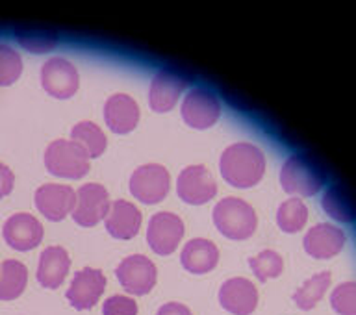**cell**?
Wrapping results in <instances>:
<instances>
[{
    "instance_id": "cell-4",
    "label": "cell",
    "mask_w": 356,
    "mask_h": 315,
    "mask_svg": "<svg viewBox=\"0 0 356 315\" xmlns=\"http://www.w3.org/2000/svg\"><path fill=\"white\" fill-rule=\"evenodd\" d=\"M44 167L50 175L78 180L91 169L89 156L71 139H56L44 150Z\"/></svg>"
},
{
    "instance_id": "cell-2",
    "label": "cell",
    "mask_w": 356,
    "mask_h": 315,
    "mask_svg": "<svg viewBox=\"0 0 356 315\" xmlns=\"http://www.w3.org/2000/svg\"><path fill=\"white\" fill-rule=\"evenodd\" d=\"M327 182V175L316 160L306 154L289 156L280 169V184L289 195L314 197Z\"/></svg>"
},
{
    "instance_id": "cell-27",
    "label": "cell",
    "mask_w": 356,
    "mask_h": 315,
    "mask_svg": "<svg viewBox=\"0 0 356 315\" xmlns=\"http://www.w3.org/2000/svg\"><path fill=\"white\" fill-rule=\"evenodd\" d=\"M249 266L260 282H267L269 278L280 277L284 271L282 256L275 250H261L260 255L250 258Z\"/></svg>"
},
{
    "instance_id": "cell-32",
    "label": "cell",
    "mask_w": 356,
    "mask_h": 315,
    "mask_svg": "<svg viewBox=\"0 0 356 315\" xmlns=\"http://www.w3.org/2000/svg\"><path fill=\"white\" fill-rule=\"evenodd\" d=\"M13 184H15L13 172H11L10 167L0 161V199H4V197H8L11 193Z\"/></svg>"
},
{
    "instance_id": "cell-33",
    "label": "cell",
    "mask_w": 356,
    "mask_h": 315,
    "mask_svg": "<svg viewBox=\"0 0 356 315\" xmlns=\"http://www.w3.org/2000/svg\"><path fill=\"white\" fill-rule=\"evenodd\" d=\"M156 315H193L186 305L180 302H167V305L160 306V310L156 312Z\"/></svg>"
},
{
    "instance_id": "cell-23",
    "label": "cell",
    "mask_w": 356,
    "mask_h": 315,
    "mask_svg": "<svg viewBox=\"0 0 356 315\" xmlns=\"http://www.w3.org/2000/svg\"><path fill=\"white\" fill-rule=\"evenodd\" d=\"M321 206L327 216L339 223L356 221V204L341 186H330L321 197Z\"/></svg>"
},
{
    "instance_id": "cell-8",
    "label": "cell",
    "mask_w": 356,
    "mask_h": 315,
    "mask_svg": "<svg viewBox=\"0 0 356 315\" xmlns=\"http://www.w3.org/2000/svg\"><path fill=\"white\" fill-rule=\"evenodd\" d=\"M110 195L100 184H86L76 191V200L72 208V219L80 227H95L104 221L110 211Z\"/></svg>"
},
{
    "instance_id": "cell-13",
    "label": "cell",
    "mask_w": 356,
    "mask_h": 315,
    "mask_svg": "<svg viewBox=\"0 0 356 315\" xmlns=\"http://www.w3.org/2000/svg\"><path fill=\"white\" fill-rule=\"evenodd\" d=\"M189 86V80L184 74L172 69H161L156 72L149 88V104L158 113L171 111L177 106L180 95Z\"/></svg>"
},
{
    "instance_id": "cell-18",
    "label": "cell",
    "mask_w": 356,
    "mask_h": 315,
    "mask_svg": "<svg viewBox=\"0 0 356 315\" xmlns=\"http://www.w3.org/2000/svg\"><path fill=\"white\" fill-rule=\"evenodd\" d=\"M104 121L111 132L130 134L139 122L138 102L124 93L111 95L104 104Z\"/></svg>"
},
{
    "instance_id": "cell-21",
    "label": "cell",
    "mask_w": 356,
    "mask_h": 315,
    "mask_svg": "<svg viewBox=\"0 0 356 315\" xmlns=\"http://www.w3.org/2000/svg\"><path fill=\"white\" fill-rule=\"evenodd\" d=\"M182 267L193 275H206L213 271L219 264V249L210 239L195 238L186 243L180 256Z\"/></svg>"
},
{
    "instance_id": "cell-22",
    "label": "cell",
    "mask_w": 356,
    "mask_h": 315,
    "mask_svg": "<svg viewBox=\"0 0 356 315\" xmlns=\"http://www.w3.org/2000/svg\"><path fill=\"white\" fill-rule=\"evenodd\" d=\"M28 284V269L22 261L6 260L0 266V300L19 299Z\"/></svg>"
},
{
    "instance_id": "cell-10",
    "label": "cell",
    "mask_w": 356,
    "mask_h": 315,
    "mask_svg": "<svg viewBox=\"0 0 356 315\" xmlns=\"http://www.w3.org/2000/svg\"><path fill=\"white\" fill-rule=\"evenodd\" d=\"M177 193L186 204H206L217 195V182L204 165H189L178 175Z\"/></svg>"
},
{
    "instance_id": "cell-5",
    "label": "cell",
    "mask_w": 356,
    "mask_h": 315,
    "mask_svg": "<svg viewBox=\"0 0 356 315\" xmlns=\"http://www.w3.org/2000/svg\"><path fill=\"white\" fill-rule=\"evenodd\" d=\"M130 193L143 204H158L165 199L171 188V177L160 163L139 165L130 177Z\"/></svg>"
},
{
    "instance_id": "cell-7",
    "label": "cell",
    "mask_w": 356,
    "mask_h": 315,
    "mask_svg": "<svg viewBox=\"0 0 356 315\" xmlns=\"http://www.w3.org/2000/svg\"><path fill=\"white\" fill-rule=\"evenodd\" d=\"M117 280L134 297L150 293L158 280V271L152 260L143 255L128 256L117 266L115 269Z\"/></svg>"
},
{
    "instance_id": "cell-31",
    "label": "cell",
    "mask_w": 356,
    "mask_h": 315,
    "mask_svg": "<svg viewBox=\"0 0 356 315\" xmlns=\"http://www.w3.org/2000/svg\"><path fill=\"white\" fill-rule=\"evenodd\" d=\"M139 306L134 297L111 295L102 305V315H138Z\"/></svg>"
},
{
    "instance_id": "cell-3",
    "label": "cell",
    "mask_w": 356,
    "mask_h": 315,
    "mask_svg": "<svg viewBox=\"0 0 356 315\" xmlns=\"http://www.w3.org/2000/svg\"><path fill=\"white\" fill-rule=\"evenodd\" d=\"M213 223L219 232L228 239H249L258 228L254 208L236 197H227L213 208Z\"/></svg>"
},
{
    "instance_id": "cell-16",
    "label": "cell",
    "mask_w": 356,
    "mask_h": 315,
    "mask_svg": "<svg viewBox=\"0 0 356 315\" xmlns=\"http://www.w3.org/2000/svg\"><path fill=\"white\" fill-rule=\"evenodd\" d=\"M2 234L11 249L26 252L43 241V225L30 213H15L4 223Z\"/></svg>"
},
{
    "instance_id": "cell-24",
    "label": "cell",
    "mask_w": 356,
    "mask_h": 315,
    "mask_svg": "<svg viewBox=\"0 0 356 315\" xmlns=\"http://www.w3.org/2000/svg\"><path fill=\"white\" fill-rule=\"evenodd\" d=\"M71 141H74L89 156V160L104 154L106 147H108L106 134L100 130L99 124L91 121H80L78 124H74L71 130Z\"/></svg>"
},
{
    "instance_id": "cell-6",
    "label": "cell",
    "mask_w": 356,
    "mask_h": 315,
    "mask_svg": "<svg viewBox=\"0 0 356 315\" xmlns=\"http://www.w3.org/2000/svg\"><path fill=\"white\" fill-rule=\"evenodd\" d=\"M184 122L197 130H206L213 127L221 117V102L210 89L191 88L182 102Z\"/></svg>"
},
{
    "instance_id": "cell-26",
    "label": "cell",
    "mask_w": 356,
    "mask_h": 315,
    "mask_svg": "<svg viewBox=\"0 0 356 315\" xmlns=\"http://www.w3.org/2000/svg\"><path fill=\"white\" fill-rule=\"evenodd\" d=\"M308 221V208L300 199H288L277 211V225L282 232L295 234L302 230Z\"/></svg>"
},
{
    "instance_id": "cell-1",
    "label": "cell",
    "mask_w": 356,
    "mask_h": 315,
    "mask_svg": "<svg viewBox=\"0 0 356 315\" xmlns=\"http://www.w3.org/2000/svg\"><path fill=\"white\" fill-rule=\"evenodd\" d=\"M219 169L225 182L234 188H252L264 178L266 156L256 145L234 143L222 150Z\"/></svg>"
},
{
    "instance_id": "cell-25",
    "label": "cell",
    "mask_w": 356,
    "mask_h": 315,
    "mask_svg": "<svg viewBox=\"0 0 356 315\" xmlns=\"http://www.w3.org/2000/svg\"><path fill=\"white\" fill-rule=\"evenodd\" d=\"M330 280H332V275L328 271L317 273L312 278H308L302 286H300L293 295V302L297 305V308L300 310H312L319 305V300L325 297L328 286H330Z\"/></svg>"
},
{
    "instance_id": "cell-14",
    "label": "cell",
    "mask_w": 356,
    "mask_h": 315,
    "mask_svg": "<svg viewBox=\"0 0 356 315\" xmlns=\"http://www.w3.org/2000/svg\"><path fill=\"white\" fill-rule=\"evenodd\" d=\"M258 299V289L249 278H228L219 288V305L222 306V310L232 315L254 314Z\"/></svg>"
},
{
    "instance_id": "cell-30",
    "label": "cell",
    "mask_w": 356,
    "mask_h": 315,
    "mask_svg": "<svg viewBox=\"0 0 356 315\" xmlns=\"http://www.w3.org/2000/svg\"><path fill=\"white\" fill-rule=\"evenodd\" d=\"M330 305L339 315H356V282H343L330 295Z\"/></svg>"
},
{
    "instance_id": "cell-29",
    "label": "cell",
    "mask_w": 356,
    "mask_h": 315,
    "mask_svg": "<svg viewBox=\"0 0 356 315\" xmlns=\"http://www.w3.org/2000/svg\"><path fill=\"white\" fill-rule=\"evenodd\" d=\"M22 74L21 54L13 47L0 43V86L15 83Z\"/></svg>"
},
{
    "instance_id": "cell-17",
    "label": "cell",
    "mask_w": 356,
    "mask_h": 315,
    "mask_svg": "<svg viewBox=\"0 0 356 315\" xmlns=\"http://www.w3.org/2000/svg\"><path fill=\"white\" fill-rule=\"evenodd\" d=\"M345 232L336 225H316L305 236V250L312 258L328 260L341 252L345 247Z\"/></svg>"
},
{
    "instance_id": "cell-11",
    "label": "cell",
    "mask_w": 356,
    "mask_h": 315,
    "mask_svg": "<svg viewBox=\"0 0 356 315\" xmlns=\"http://www.w3.org/2000/svg\"><path fill=\"white\" fill-rule=\"evenodd\" d=\"M104 273L95 267H83L82 271H78L71 280L65 297L74 310H91L104 295Z\"/></svg>"
},
{
    "instance_id": "cell-20",
    "label": "cell",
    "mask_w": 356,
    "mask_h": 315,
    "mask_svg": "<svg viewBox=\"0 0 356 315\" xmlns=\"http://www.w3.org/2000/svg\"><path fill=\"white\" fill-rule=\"evenodd\" d=\"M106 230L110 232L111 238L115 239H132L138 236L141 228V211L128 200H115L110 204V211L104 219Z\"/></svg>"
},
{
    "instance_id": "cell-9",
    "label": "cell",
    "mask_w": 356,
    "mask_h": 315,
    "mask_svg": "<svg viewBox=\"0 0 356 315\" xmlns=\"http://www.w3.org/2000/svg\"><path fill=\"white\" fill-rule=\"evenodd\" d=\"M184 238V221L177 213L160 211L150 217L147 228V243L152 252L160 256H169L178 249Z\"/></svg>"
},
{
    "instance_id": "cell-15",
    "label": "cell",
    "mask_w": 356,
    "mask_h": 315,
    "mask_svg": "<svg viewBox=\"0 0 356 315\" xmlns=\"http://www.w3.org/2000/svg\"><path fill=\"white\" fill-rule=\"evenodd\" d=\"M76 191L61 184H44L35 191V208L49 221H63L71 216Z\"/></svg>"
},
{
    "instance_id": "cell-19",
    "label": "cell",
    "mask_w": 356,
    "mask_h": 315,
    "mask_svg": "<svg viewBox=\"0 0 356 315\" xmlns=\"http://www.w3.org/2000/svg\"><path fill=\"white\" fill-rule=\"evenodd\" d=\"M71 269V258L63 247H47L38 264V282L47 289H58L65 282Z\"/></svg>"
},
{
    "instance_id": "cell-12",
    "label": "cell",
    "mask_w": 356,
    "mask_h": 315,
    "mask_svg": "<svg viewBox=\"0 0 356 315\" xmlns=\"http://www.w3.org/2000/svg\"><path fill=\"white\" fill-rule=\"evenodd\" d=\"M76 67L65 58H52L41 67V86L54 99H71L78 91Z\"/></svg>"
},
{
    "instance_id": "cell-28",
    "label": "cell",
    "mask_w": 356,
    "mask_h": 315,
    "mask_svg": "<svg viewBox=\"0 0 356 315\" xmlns=\"http://www.w3.org/2000/svg\"><path fill=\"white\" fill-rule=\"evenodd\" d=\"M17 43L28 52L44 54L58 45V35L50 30H19L15 33Z\"/></svg>"
}]
</instances>
